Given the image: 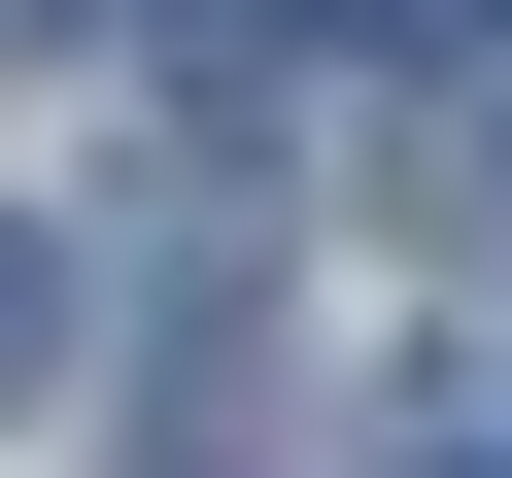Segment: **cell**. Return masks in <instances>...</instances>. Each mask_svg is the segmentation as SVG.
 I'll list each match as a JSON object with an SVG mask.
<instances>
[{
  "label": "cell",
  "mask_w": 512,
  "mask_h": 478,
  "mask_svg": "<svg viewBox=\"0 0 512 478\" xmlns=\"http://www.w3.org/2000/svg\"><path fill=\"white\" fill-rule=\"evenodd\" d=\"M376 478H512V308H478V342H410V376H376Z\"/></svg>",
  "instance_id": "cell-1"
},
{
  "label": "cell",
  "mask_w": 512,
  "mask_h": 478,
  "mask_svg": "<svg viewBox=\"0 0 512 478\" xmlns=\"http://www.w3.org/2000/svg\"><path fill=\"white\" fill-rule=\"evenodd\" d=\"M0 410H69V239L0 205Z\"/></svg>",
  "instance_id": "cell-2"
},
{
  "label": "cell",
  "mask_w": 512,
  "mask_h": 478,
  "mask_svg": "<svg viewBox=\"0 0 512 478\" xmlns=\"http://www.w3.org/2000/svg\"><path fill=\"white\" fill-rule=\"evenodd\" d=\"M35 35H103V0H0V69H35Z\"/></svg>",
  "instance_id": "cell-3"
},
{
  "label": "cell",
  "mask_w": 512,
  "mask_h": 478,
  "mask_svg": "<svg viewBox=\"0 0 512 478\" xmlns=\"http://www.w3.org/2000/svg\"><path fill=\"white\" fill-rule=\"evenodd\" d=\"M376 35H512V0H376Z\"/></svg>",
  "instance_id": "cell-4"
}]
</instances>
